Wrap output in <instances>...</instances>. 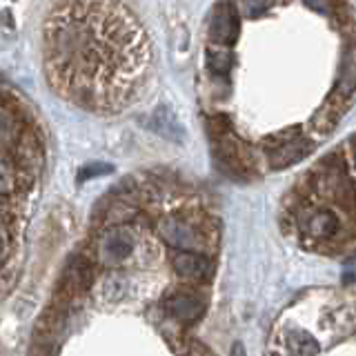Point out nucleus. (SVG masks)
Wrapping results in <instances>:
<instances>
[{
    "instance_id": "4",
    "label": "nucleus",
    "mask_w": 356,
    "mask_h": 356,
    "mask_svg": "<svg viewBox=\"0 0 356 356\" xmlns=\"http://www.w3.org/2000/svg\"><path fill=\"white\" fill-rule=\"evenodd\" d=\"M107 172H109V167H105V165H98V167L89 165V167H85V170L81 172V181H87L89 176H100V174H107Z\"/></svg>"
},
{
    "instance_id": "6",
    "label": "nucleus",
    "mask_w": 356,
    "mask_h": 356,
    "mask_svg": "<svg viewBox=\"0 0 356 356\" xmlns=\"http://www.w3.org/2000/svg\"><path fill=\"white\" fill-rule=\"evenodd\" d=\"M5 131H7V127H5V118H3V116H0V138H3V136H5Z\"/></svg>"
},
{
    "instance_id": "3",
    "label": "nucleus",
    "mask_w": 356,
    "mask_h": 356,
    "mask_svg": "<svg viewBox=\"0 0 356 356\" xmlns=\"http://www.w3.org/2000/svg\"><path fill=\"white\" fill-rule=\"evenodd\" d=\"M11 187H18V183H16V174H14V178H9L7 172H5V167L0 165V196H5Z\"/></svg>"
},
{
    "instance_id": "2",
    "label": "nucleus",
    "mask_w": 356,
    "mask_h": 356,
    "mask_svg": "<svg viewBox=\"0 0 356 356\" xmlns=\"http://www.w3.org/2000/svg\"><path fill=\"white\" fill-rule=\"evenodd\" d=\"M134 248V241L129 234L122 229V227H116L114 232L109 234L105 238V245H103V254L105 259L111 261V263H118V261H125L129 252Z\"/></svg>"
},
{
    "instance_id": "1",
    "label": "nucleus",
    "mask_w": 356,
    "mask_h": 356,
    "mask_svg": "<svg viewBox=\"0 0 356 356\" xmlns=\"http://www.w3.org/2000/svg\"><path fill=\"white\" fill-rule=\"evenodd\" d=\"M252 27V127L234 176L285 170L314 152L356 96V16L348 0H234Z\"/></svg>"
},
{
    "instance_id": "5",
    "label": "nucleus",
    "mask_w": 356,
    "mask_h": 356,
    "mask_svg": "<svg viewBox=\"0 0 356 356\" xmlns=\"http://www.w3.org/2000/svg\"><path fill=\"white\" fill-rule=\"evenodd\" d=\"M5 259V238H3V234H0V261Z\"/></svg>"
}]
</instances>
